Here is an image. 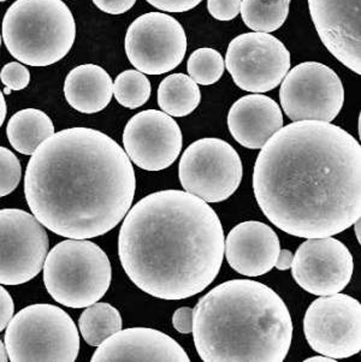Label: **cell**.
Segmentation results:
<instances>
[{
    "instance_id": "cell-28",
    "label": "cell",
    "mask_w": 361,
    "mask_h": 362,
    "mask_svg": "<svg viewBox=\"0 0 361 362\" xmlns=\"http://www.w3.org/2000/svg\"><path fill=\"white\" fill-rule=\"evenodd\" d=\"M0 80L5 87H8L11 90H22L28 87L30 82V73L23 64H21L18 62H11L1 69Z\"/></svg>"
},
{
    "instance_id": "cell-17",
    "label": "cell",
    "mask_w": 361,
    "mask_h": 362,
    "mask_svg": "<svg viewBox=\"0 0 361 362\" xmlns=\"http://www.w3.org/2000/svg\"><path fill=\"white\" fill-rule=\"evenodd\" d=\"M92 362H189L188 354L168 334L149 327L120 330L98 346Z\"/></svg>"
},
{
    "instance_id": "cell-4",
    "label": "cell",
    "mask_w": 361,
    "mask_h": 362,
    "mask_svg": "<svg viewBox=\"0 0 361 362\" xmlns=\"http://www.w3.org/2000/svg\"><path fill=\"white\" fill-rule=\"evenodd\" d=\"M192 332L205 362H282L292 346L293 322L271 288L233 279L199 300Z\"/></svg>"
},
{
    "instance_id": "cell-36",
    "label": "cell",
    "mask_w": 361,
    "mask_h": 362,
    "mask_svg": "<svg viewBox=\"0 0 361 362\" xmlns=\"http://www.w3.org/2000/svg\"><path fill=\"white\" fill-rule=\"evenodd\" d=\"M336 358H329L325 355L319 354V356H313V358H306L305 362H336Z\"/></svg>"
},
{
    "instance_id": "cell-19",
    "label": "cell",
    "mask_w": 361,
    "mask_h": 362,
    "mask_svg": "<svg viewBox=\"0 0 361 362\" xmlns=\"http://www.w3.org/2000/svg\"><path fill=\"white\" fill-rule=\"evenodd\" d=\"M228 127L241 146L260 149L283 127V115L280 105L271 98L251 94L230 107Z\"/></svg>"
},
{
    "instance_id": "cell-18",
    "label": "cell",
    "mask_w": 361,
    "mask_h": 362,
    "mask_svg": "<svg viewBox=\"0 0 361 362\" xmlns=\"http://www.w3.org/2000/svg\"><path fill=\"white\" fill-rule=\"evenodd\" d=\"M280 250L277 233L261 221L240 223L225 238L227 262L246 277H259L273 270Z\"/></svg>"
},
{
    "instance_id": "cell-23",
    "label": "cell",
    "mask_w": 361,
    "mask_h": 362,
    "mask_svg": "<svg viewBox=\"0 0 361 362\" xmlns=\"http://www.w3.org/2000/svg\"><path fill=\"white\" fill-rule=\"evenodd\" d=\"M122 326L120 312L106 302H96L86 307L79 319L81 336L92 346H101L105 339L122 330Z\"/></svg>"
},
{
    "instance_id": "cell-14",
    "label": "cell",
    "mask_w": 361,
    "mask_h": 362,
    "mask_svg": "<svg viewBox=\"0 0 361 362\" xmlns=\"http://www.w3.org/2000/svg\"><path fill=\"white\" fill-rule=\"evenodd\" d=\"M292 274L302 289L316 296L341 293L353 276V255L333 236L307 238L294 255Z\"/></svg>"
},
{
    "instance_id": "cell-21",
    "label": "cell",
    "mask_w": 361,
    "mask_h": 362,
    "mask_svg": "<svg viewBox=\"0 0 361 362\" xmlns=\"http://www.w3.org/2000/svg\"><path fill=\"white\" fill-rule=\"evenodd\" d=\"M53 134L52 119L41 110H21L10 118L6 127L8 142L18 153L24 156H32Z\"/></svg>"
},
{
    "instance_id": "cell-34",
    "label": "cell",
    "mask_w": 361,
    "mask_h": 362,
    "mask_svg": "<svg viewBox=\"0 0 361 362\" xmlns=\"http://www.w3.org/2000/svg\"><path fill=\"white\" fill-rule=\"evenodd\" d=\"M294 254L288 250H280L278 258H277L275 267L277 270L287 271L292 267L293 264Z\"/></svg>"
},
{
    "instance_id": "cell-24",
    "label": "cell",
    "mask_w": 361,
    "mask_h": 362,
    "mask_svg": "<svg viewBox=\"0 0 361 362\" xmlns=\"http://www.w3.org/2000/svg\"><path fill=\"white\" fill-rule=\"evenodd\" d=\"M292 0H241L240 13L253 32H276L285 25Z\"/></svg>"
},
{
    "instance_id": "cell-35",
    "label": "cell",
    "mask_w": 361,
    "mask_h": 362,
    "mask_svg": "<svg viewBox=\"0 0 361 362\" xmlns=\"http://www.w3.org/2000/svg\"><path fill=\"white\" fill-rule=\"evenodd\" d=\"M8 113V107H6V101H5L4 93L0 90V127L4 123Z\"/></svg>"
},
{
    "instance_id": "cell-20",
    "label": "cell",
    "mask_w": 361,
    "mask_h": 362,
    "mask_svg": "<svg viewBox=\"0 0 361 362\" xmlns=\"http://www.w3.org/2000/svg\"><path fill=\"white\" fill-rule=\"evenodd\" d=\"M64 95L68 104L79 112H101L113 100V82L99 65H80L72 69L65 78Z\"/></svg>"
},
{
    "instance_id": "cell-25",
    "label": "cell",
    "mask_w": 361,
    "mask_h": 362,
    "mask_svg": "<svg viewBox=\"0 0 361 362\" xmlns=\"http://www.w3.org/2000/svg\"><path fill=\"white\" fill-rule=\"evenodd\" d=\"M152 93L147 76L139 70H125L113 82V97L123 107L134 110L144 106Z\"/></svg>"
},
{
    "instance_id": "cell-8",
    "label": "cell",
    "mask_w": 361,
    "mask_h": 362,
    "mask_svg": "<svg viewBox=\"0 0 361 362\" xmlns=\"http://www.w3.org/2000/svg\"><path fill=\"white\" fill-rule=\"evenodd\" d=\"M242 175V161L233 146L214 137L200 139L189 145L178 168L185 192L212 204L231 197L240 187Z\"/></svg>"
},
{
    "instance_id": "cell-10",
    "label": "cell",
    "mask_w": 361,
    "mask_h": 362,
    "mask_svg": "<svg viewBox=\"0 0 361 362\" xmlns=\"http://www.w3.org/2000/svg\"><path fill=\"white\" fill-rule=\"evenodd\" d=\"M304 332L316 353L347 358L361 350V305L349 295L319 296L307 308Z\"/></svg>"
},
{
    "instance_id": "cell-3",
    "label": "cell",
    "mask_w": 361,
    "mask_h": 362,
    "mask_svg": "<svg viewBox=\"0 0 361 362\" xmlns=\"http://www.w3.org/2000/svg\"><path fill=\"white\" fill-rule=\"evenodd\" d=\"M224 243L219 217L207 202L182 190H161L125 214L118 255L139 289L161 300H185L216 279Z\"/></svg>"
},
{
    "instance_id": "cell-38",
    "label": "cell",
    "mask_w": 361,
    "mask_h": 362,
    "mask_svg": "<svg viewBox=\"0 0 361 362\" xmlns=\"http://www.w3.org/2000/svg\"><path fill=\"white\" fill-rule=\"evenodd\" d=\"M354 228H355V235H357V240L359 243L361 242L360 238V218L357 219V221H354Z\"/></svg>"
},
{
    "instance_id": "cell-16",
    "label": "cell",
    "mask_w": 361,
    "mask_h": 362,
    "mask_svg": "<svg viewBox=\"0 0 361 362\" xmlns=\"http://www.w3.org/2000/svg\"><path fill=\"white\" fill-rule=\"evenodd\" d=\"M309 8L325 47L361 75L360 0H309Z\"/></svg>"
},
{
    "instance_id": "cell-41",
    "label": "cell",
    "mask_w": 361,
    "mask_h": 362,
    "mask_svg": "<svg viewBox=\"0 0 361 362\" xmlns=\"http://www.w3.org/2000/svg\"><path fill=\"white\" fill-rule=\"evenodd\" d=\"M3 1H6V0H0V3H3Z\"/></svg>"
},
{
    "instance_id": "cell-1",
    "label": "cell",
    "mask_w": 361,
    "mask_h": 362,
    "mask_svg": "<svg viewBox=\"0 0 361 362\" xmlns=\"http://www.w3.org/2000/svg\"><path fill=\"white\" fill-rule=\"evenodd\" d=\"M260 149L253 192L278 229L330 238L361 217V146L338 125L293 122Z\"/></svg>"
},
{
    "instance_id": "cell-37",
    "label": "cell",
    "mask_w": 361,
    "mask_h": 362,
    "mask_svg": "<svg viewBox=\"0 0 361 362\" xmlns=\"http://www.w3.org/2000/svg\"><path fill=\"white\" fill-rule=\"evenodd\" d=\"M8 361V350L3 341H0V362Z\"/></svg>"
},
{
    "instance_id": "cell-13",
    "label": "cell",
    "mask_w": 361,
    "mask_h": 362,
    "mask_svg": "<svg viewBox=\"0 0 361 362\" xmlns=\"http://www.w3.org/2000/svg\"><path fill=\"white\" fill-rule=\"evenodd\" d=\"M125 46L129 62L140 73L163 75L183 62L187 35L168 13H144L129 25Z\"/></svg>"
},
{
    "instance_id": "cell-27",
    "label": "cell",
    "mask_w": 361,
    "mask_h": 362,
    "mask_svg": "<svg viewBox=\"0 0 361 362\" xmlns=\"http://www.w3.org/2000/svg\"><path fill=\"white\" fill-rule=\"evenodd\" d=\"M22 168L18 158L11 151L0 146V197L16 189L21 182Z\"/></svg>"
},
{
    "instance_id": "cell-32",
    "label": "cell",
    "mask_w": 361,
    "mask_h": 362,
    "mask_svg": "<svg viewBox=\"0 0 361 362\" xmlns=\"http://www.w3.org/2000/svg\"><path fill=\"white\" fill-rule=\"evenodd\" d=\"M15 313V303L8 291L0 286V332L6 329Z\"/></svg>"
},
{
    "instance_id": "cell-26",
    "label": "cell",
    "mask_w": 361,
    "mask_h": 362,
    "mask_svg": "<svg viewBox=\"0 0 361 362\" xmlns=\"http://www.w3.org/2000/svg\"><path fill=\"white\" fill-rule=\"evenodd\" d=\"M187 70L197 85H214L224 74V58L217 49L202 47L190 54Z\"/></svg>"
},
{
    "instance_id": "cell-31",
    "label": "cell",
    "mask_w": 361,
    "mask_h": 362,
    "mask_svg": "<svg viewBox=\"0 0 361 362\" xmlns=\"http://www.w3.org/2000/svg\"><path fill=\"white\" fill-rule=\"evenodd\" d=\"M96 8L110 15L127 13L135 5L137 0H93Z\"/></svg>"
},
{
    "instance_id": "cell-2",
    "label": "cell",
    "mask_w": 361,
    "mask_h": 362,
    "mask_svg": "<svg viewBox=\"0 0 361 362\" xmlns=\"http://www.w3.org/2000/svg\"><path fill=\"white\" fill-rule=\"evenodd\" d=\"M137 177L113 139L70 128L46 139L29 160L24 194L33 216L50 231L74 240L115 229L132 207Z\"/></svg>"
},
{
    "instance_id": "cell-7",
    "label": "cell",
    "mask_w": 361,
    "mask_h": 362,
    "mask_svg": "<svg viewBox=\"0 0 361 362\" xmlns=\"http://www.w3.org/2000/svg\"><path fill=\"white\" fill-rule=\"evenodd\" d=\"M4 344L11 362H74L81 346L71 317L48 303L25 307L13 315Z\"/></svg>"
},
{
    "instance_id": "cell-12",
    "label": "cell",
    "mask_w": 361,
    "mask_h": 362,
    "mask_svg": "<svg viewBox=\"0 0 361 362\" xmlns=\"http://www.w3.org/2000/svg\"><path fill=\"white\" fill-rule=\"evenodd\" d=\"M225 68L235 85L251 93H266L281 85L290 69V52L268 33L241 34L229 44Z\"/></svg>"
},
{
    "instance_id": "cell-40",
    "label": "cell",
    "mask_w": 361,
    "mask_h": 362,
    "mask_svg": "<svg viewBox=\"0 0 361 362\" xmlns=\"http://www.w3.org/2000/svg\"><path fill=\"white\" fill-rule=\"evenodd\" d=\"M0 46H1V35H0Z\"/></svg>"
},
{
    "instance_id": "cell-33",
    "label": "cell",
    "mask_w": 361,
    "mask_h": 362,
    "mask_svg": "<svg viewBox=\"0 0 361 362\" xmlns=\"http://www.w3.org/2000/svg\"><path fill=\"white\" fill-rule=\"evenodd\" d=\"M173 325L180 334H192L193 310L189 307H182L173 313Z\"/></svg>"
},
{
    "instance_id": "cell-22",
    "label": "cell",
    "mask_w": 361,
    "mask_h": 362,
    "mask_svg": "<svg viewBox=\"0 0 361 362\" xmlns=\"http://www.w3.org/2000/svg\"><path fill=\"white\" fill-rule=\"evenodd\" d=\"M200 101V88L192 77L185 74L165 77L158 88V105L168 116H188L195 111Z\"/></svg>"
},
{
    "instance_id": "cell-11",
    "label": "cell",
    "mask_w": 361,
    "mask_h": 362,
    "mask_svg": "<svg viewBox=\"0 0 361 362\" xmlns=\"http://www.w3.org/2000/svg\"><path fill=\"white\" fill-rule=\"evenodd\" d=\"M47 253V233L40 221L22 209H0V284L32 281L42 270Z\"/></svg>"
},
{
    "instance_id": "cell-39",
    "label": "cell",
    "mask_w": 361,
    "mask_h": 362,
    "mask_svg": "<svg viewBox=\"0 0 361 362\" xmlns=\"http://www.w3.org/2000/svg\"><path fill=\"white\" fill-rule=\"evenodd\" d=\"M4 94H10V93H11V89L10 88H8V87H5V89H4Z\"/></svg>"
},
{
    "instance_id": "cell-30",
    "label": "cell",
    "mask_w": 361,
    "mask_h": 362,
    "mask_svg": "<svg viewBox=\"0 0 361 362\" xmlns=\"http://www.w3.org/2000/svg\"><path fill=\"white\" fill-rule=\"evenodd\" d=\"M202 0H147V3L165 13H185L200 4Z\"/></svg>"
},
{
    "instance_id": "cell-5",
    "label": "cell",
    "mask_w": 361,
    "mask_h": 362,
    "mask_svg": "<svg viewBox=\"0 0 361 362\" xmlns=\"http://www.w3.org/2000/svg\"><path fill=\"white\" fill-rule=\"evenodd\" d=\"M1 28L10 54L36 68L63 59L76 37V23L62 0H16L5 13Z\"/></svg>"
},
{
    "instance_id": "cell-15",
    "label": "cell",
    "mask_w": 361,
    "mask_h": 362,
    "mask_svg": "<svg viewBox=\"0 0 361 362\" xmlns=\"http://www.w3.org/2000/svg\"><path fill=\"white\" fill-rule=\"evenodd\" d=\"M182 142L180 125L158 110L137 113L123 132L125 152L130 161L151 173L173 165L182 151Z\"/></svg>"
},
{
    "instance_id": "cell-9",
    "label": "cell",
    "mask_w": 361,
    "mask_h": 362,
    "mask_svg": "<svg viewBox=\"0 0 361 362\" xmlns=\"http://www.w3.org/2000/svg\"><path fill=\"white\" fill-rule=\"evenodd\" d=\"M280 99L292 122L331 123L341 112L345 88L333 69L318 62H305L285 75Z\"/></svg>"
},
{
    "instance_id": "cell-29",
    "label": "cell",
    "mask_w": 361,
    "mask_h": 362,
    "mask_svg": "<svg viewBox=\"0 0 361 362\" xmlns=\"http://www.w3.org/2000/svg\"><path fill=\"white\" fill-rule=\"evenodd\" d=\"M207 8L216 20L233 21L240 13L241 0H207Z\"/></svg>"
},
{
    "instance_id": "cell-6",
    "label": "cell",
    "mask_w": 361,
    "mask_h": 362,
    "mask_svg": "<svg viewBox=\"0 0 361 362\" xmlns=\"http://www.w3.org/2000/svg\"><path fill=\"white\" fill-rule=\"evenodd\" d=\"M44 283L48 294L62 306L80 310L104 298L113 269L108 257L94 242L68 238L45 259Z\"/></svg>"
}]
</instances>
